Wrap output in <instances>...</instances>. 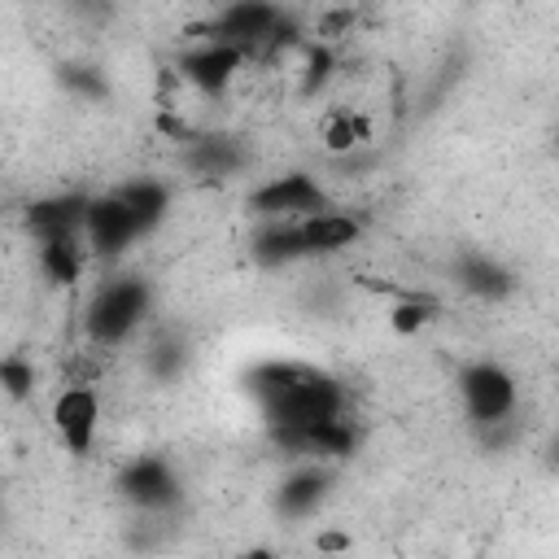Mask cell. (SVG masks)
<instances>
[{
	"instance_id": "cell-12",
	"label": "cell",
	"mask_w": 559,
	"mask_h": 559,
	"mask_svg": "<svg viewBox=\"0 0 559 559\" xmlns=\"http://www.w3.org/2000/svg\"><path fill=\"white\" fill-rule=\"evenodd\" d=\"M301 231V249L306 258H328V253H341L349 249L358 236H362V223L354 214H341V210H323V214H310L297 223Z\"/></svg>"
},
{
	"instance_id": "cell-6",
	"label": "cell",
	"mask_w": 559,
	"mask_h": 559,
	"mask_svg": "<svg viewBox=\"0 0 559 559\" xmlns=\"http://www.w3.org/2000/svg\"><path fill=\"white\" fill-rule=\"evenodd\" d=\"M135 240H140V227H135V218H131V210H127V201L118 192L87 197V210H83V245H87V258L118 262Z\"/></svg>"
},
{
	"instance_id": "cell-24",
	"label": "cell",
	"mask_w": 559,
	"mask_h": 559,
	"mask_svg": "<svg viewBox=\"0 0 559 559\" xmlns=\"http://www.w3.org/2000/svg\"><path fill=\"white\" fill-rule=\"evenodd\" d=\"M236 559H280V555H275L271 546H249V550H240Z\"/></svg>"
},
{
	"instance_id": "cell-14",
	"label": "cell",
	"mask_w": 559,
	"mask_h": 559,
	"mask_svg": "<svg viewBox=\"0 0 559 559\" xmlns=\"http://www.w3.org/2000/svg\"><path fill=\"white\" fill-rule=\"evenodd\" d=\"M249 258L266 271L275 266H288V262H301L306 249H301V231L297 223H258L253 240H249Z\"/></svg>"
},
{
	"instance_id": "cell-21",
	"label": "cell",
	"mask_w": 559,
	"mask_h": 559,
	"mask_svg": "<svg viewBox=\"0 0 559 559\" xmlns=\"http://www.w3.org/2000/svg\"><path fill=\"white\" fill-rule=\"evenodd\" d=\"M61 83H66L70 92H79V96H92V100H100V96L109 92V83H105V79H100L92 66H66Z\"/></svg>"
},
{
	"instance_id": "cell-17",
	"label": "cell",
	"mask_w": 559,
	"mask_h": 559,
	"mask_svg": "<svg viewBox=\"0 0 559 559\" xmlns=\"http://www.w3.org/2000/svg\"><path fill=\"white\" fill-rule=\"evenodd\" d=\"M87 266V245L83 236H52V240H39V271L52 280V284H74Z\"/></svg>"
},
{
	"instance_id": "cell-5",
	"label": "cell",
	"mask_w": 559,
	"mask_h": 559,
	"mask_svg": "<svg viewBox=\"0 0 559 559\" xmlns=\"http://www.w3.org/2000/svg\"><path fill=\"white\" fill-rule=\"evenodd\" d=\"M280 35H293V17L280 4H262V0H236L227 9L214 13L210 35L205 39H223L236 48H253V44H280Z\"/></svg>"
},
{
	"instance_id": "cell-10",
	"label": "cell",
	"mask_w": 559,
	"mask_h": 559,
	"mask_svg": "<svg viewBox=\"0 0 559 559\" xmlns=\"http://www.w3.org/2000/svg\"><path fill=\"white\" fill-rule=\"evenodd\" d=\"M83 210H87V197L83 192H57V197H39L26 205V231L39 240H52V236H83Z\"/></svg>"
},
{
	"instance_id": "cell-3",
	"label": "cell",
	"mask_w": 559,
	"mask_h": 559,
	"mask_svg": "<svg viewBox=\"0 0 559 559\" xmlns=\"http://www.w3.org/2000/svg\"><path fill=\"white\" fill-rule=\"evenodd\" d=\"M454 384H459V402H463V411H467V419H472L476 428H498V424H507V419L515 415V406H520V384H515V376H511L502 362H493V358H472V362H463Z\"/></svg>"
},
{
	"instance_id": "cell-13",
	"label": "cell",
	"mask_w": 559,
	"mask_h": 559,
	"mask_svg": "<svg viewBox=\"0 0 559 559\" xmlns=\"http://www.w3.org/2000/svg\"><path fill=\"white\" fill-rule=\"evenodd\" d=\"M245 162H249V153L236 135H197L188 144V166L210 179H231L245 170Z\"/></svg>"
},
{
	"instance_id": "cell-20",
	"label": "cell",
	"mask_w": 559,
	"mask_h": 559,
	"mask_svg": "<svg viewBox=\"0 0 559 559\" xmlns=\"http://www.w3.org/2000/svg\"><path fill=\"white\" fill-rule=\"evenodd\" d=\"M428 319H432V306H428V301H419V297L397 301V306L389 310V328H393L397 336H415V332H419Z\"/></svg>"
},
{
	"instance_id": "cell-16",
	"label": "cell",
	"mask_w": 559,
	"mask_h": 559,
	"mask_svg": "<svg viewBox=\"0 0 559 559\" xmlns=\"http://www.w3.org/2000/svg\"><path fill=\"white\" fill-rule=\"evenodd\" d=\"M118 197L127 201V210H131L140 236H148L153 227H162L166 214H170V188L157 183V179H131V183L118 188Z\"/></svg>"
},
{
	"instance_id": "cell-18",
	"label": "cell",
	"mask_w": 559,
	"mask_h": 559,
	"mask_svg": "<svg viewBox=\"0 0 559 559\" xmlns=\"http://www.w3.org/2000/svg\"><path fill=\"white\" fill-rule=\"evenodd\" d=\"M0 389H4L13 402L31 397V389H35V367H31L22 354H4V358H0Z\"/></svg>"
},
{
	"instance_id": "cell-22",
	"label": "cell",
	"mask_w": 559,
	"mask_h": 559,
	"mask_svg": "<svg viewBox=\"0 0 559 559\" xmlns=\"http://www.w3.org/2000/svg\"><path fill=\"white\" fill-rule=\"evenodd\" d=\"M183 345L179 341H162V345H153V354H148V362H153V371L157 376H175L179 367H183Z\"/></svg>"
},
{
	"instance_id": "cell-7",
	"label": "cell",
	"mask_w": 559,
	"mask_h": 559,
	"mask_svg": "<svg viewBox=\"0 0 559 559\" xmlns=\"http://www.w3.org/2000/svg\"><path fill=\"white\" fill-rule=\"evenodd\" d=\"M118 493L135 507V511H170L183 498L179 472L157 459V454H135L122 472H118Z\"/></svg>"
},
{
	"instance_id": "cell-11",
	"label": "cell",
	"mask_w": 559,
	"mask_h": 559,
	"mask_svg": "<svg viewBox=\"0 0 559 559\" xmlns=\"http://www.w3.org/2000/svg\"><path fill=\"white\" fill-rule=\"evenodd\" d=\"M328 485H332V472H328L323 463H297V467L280 480V489H275L280 515H288V520L314 515V511L323 507V498H328Z\"/></svg>"
},
{
	"instance_id": "cell-19",
	"label": "cell",
	"mask_w": 559,
	"mask_h": 559,
	"mask_svg": "<svg viewBox=\"0 0 559 559\" xmlns=\"http://www.w3.org/2000/svg\"><path fill=\"white\" fill-rule=\"evenodd\" d=\"M362 140H367V122L354 118V114H336V118L323 127V144H328L332 153H349V148L362 144Z\"/></svg>"
},
{
	"instance_id": "cell-8",
	"label": "cell",
	"mask_w": 559,
	"mask_h": 559,
	"mask_svg": "<svg viewBox=\"0 0 559 559\" xmlns=\"http://www.w3.org/2000/svg\"><path fill=\"white\" fill-rule=\"evenodd\" d=\"M52 428L74 459H87L96 445V432H100V393L87 384L61 389L52 402Z\"/></svg>"
},
{
	"instance_id": "cell-15",
	"label": "cell",
	"mask_w": 559,
	"mask_h": 559,
	"mask_svg": "<svg viewBox=\"0 0 559 559\" xmlns=\"http://www.w3.org/2000/svg\"><path fill=\"white\" fill-rule=\"evenodd\" d=\"M454 275H459V284H463L467 293L489 297V301L515 293V275H511L498 258H489V253H463V258L454 262Z\"/></svg>"
},
{
	"instance_id": "cell-9",
	"label": "cell",
	"mask_w": 559,
	"mask_h": 559,
	"mask_svg": "<svg viewBox=\"0 0 559 559\" xmlns=\"http://www.w3.org/2000/svg\"><path fill=\"white\" fill-rule=\"evenodd\" d=\"M245 57H249V52H245V48H236V44L201 39L197 48H188V52L179 57V74H183L197 92L218 96V92H227V87H231V79L240 74Z\"/></svg>"
},
{
	"instance_id": "cell-23",
	"label": "cell",
	"mask_w": 559,
	"mask_h": 559,
	"mask_svg": "<svg viewBox=\"0 0 559 559\" xmlns=\"http://www.w3.org/2000/svg\"><path fill=\"white\" fill-rule=\"evenodd\" d=\"M328 70H332V52L323 44H314L306 57V92H319L328 83Z\"/></svg>"
},
{
	"instance_id": "cell-1",
	"label": "cell",
	"mask_w": 559,
	"mask_h": 559,
	"mask_svg": "<svg viewBox=\"0 0 559 559\" xmlns=\"http://www.w3.org/2000/svg\"><path fill=\"white\" fill-rule=\"evenodd\" d=\"M258 402H262V419L271 428V437H293L306 432L314 424L341 419L345 415V389L336 376L314 371V367H297V362H266L249 376Z\"/></svg>"
},
{
	"instance_id": "cell-2",
	"label": "cell",
	"mask_w": 559,
	"mask_h": 559,
	"mask_svg": "<svg viewBox=\"0 0 559 559\" xmlns=\"http://www.w3.org/2000/svg\"><path fill=\"white\" fill-rule=\"evenodd\" d=\"M153 306V284L144 275H109L92 301H87V314H83V328H87V341L92 345H122L148 314Z\"/></svg>"
},
{
	"instance_id": "cell-4",
	"label": "cell",
	"mask_w": 559,
	"mask_h": 559,
	"mask_svg": "<svg viewBox=\"0 0 559 559\" xmlns=\"http://www.w3.org/2000/svg\"><path fill=\"white\" fill-rule=\"evenodd\" d=\"M249 205L262 223H301L310 214H323L332 210V197L328 188L306 175V170H284V175H271L266 183H258L249 192Z\"/></svg>"
}]
</instances>
